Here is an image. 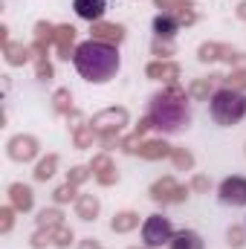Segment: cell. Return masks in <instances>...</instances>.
<instances>
[{"label": "cell", "mask_w": 246, "mask_h": 249, "mask_svg": "<svg viewBox=\"0 0 246 249\" xmlns=\"http://www.w3.org/2000/svg\"><path fill=\"white\" fill-rule=\"evenodd\" d=\"M72 67L78 70L81 78H87L90 84H105L110 78H116L122 58L119 50L107 41H81L72 53Z\"/></svg>", "instance_id": "cell-1"}, {"label": "cell", "mask_w": 246, "mask_h": 249, "mask_svg": "<svg viewBox=\"0 0 246 249\" xmlns=\"http://www.w3.org/2000/svg\"><path fill=\"white\" fill-rule=\"evenodd\" d=\"M148 124L157 133H183L191 124V105L180 90H162L148 105Z\"/></svg>", "instance_id": "cell-2"}, {"label": "cell", "mask_w": 246, "mask_h": 249, "mask_svg": "<svg viewBox=\"0 0 246 249\" xmlns=\"http://www.w3.org/2000/svg\"><path fill=\"white\" fill-rule=\"evenodd\" d=\"M209 113L220 127H232L246 116V96L232 87H220L209 99Z\"/></svg>", "instance_id": "cell-3"}, {"label": "cell", "mask_w": 246, "mask_h": 249, "mask_svg": "<svg viewBox=\"0 0 246 249\" xmlns=\"http://www.w3.org/2000/svg\"><path fill=\"white\" fill-rule=\"evenodd\" d=\"M174 235H177V232H174V226H171V220H168L165 214H151V217L142 223V244L148 249L168 247Z\"/></svg>", "instance_id": "cell-4"}, {"label": "cell", "mask_w": 246, "mask_h": 249, "mask_svg": "<svg viewBox=\"0 0 246 249\" xmlns=\"http://www.w3.org/2000/svg\"><path fill=\"white\" fill-rule=\"evenodd\" d=\"M217 200L223 206H232V209L246 206V177H238V174L226 177L220 183V188H217Z\"/></svg>", "instance_id": "cell-5"}, {"label": "cell", "mask_w": 246, "mask_h": 249, "mask_svg": "<svg viewBox=\"0 0 246 249\" xmlns=\"http://www.w3.org/2000/svg\"><path fill=\"white\" fill-rule=\"evenodd\" d=\"M72 9L81 20H99L107 12V0H72Z\"/></svg>", "instance_id": "cell-6"}, {"label": "cell", "mask_w": 246, "mask_h": 249, "mask_svg": "<svg viewBox=\"0 0 246 249\" xmlns=\"http://www.w3.org/2000/svg\"><path fill=\"white\" fill-rule=\"evenodd\" d=\"M168 249H206V244H203V238H200L194 229H180V232L171 238Z\"/></svg>", "instance_id": "cell-7"}, {"label": "cell", "mask_w": 246, "mask_h": 249, "mask_svg": "<svg viewBox=\"0 0 246 249\" xmlns=\"http://www.w3.org/2000/svg\"><path fill=\"white\" fill-rule=\"evenodd\" d=\"M154 32H157L159 38H174V35L180 32V20H177L174 15H157V18H154Z\"/></svg>", "instance_id": "cell-8"}]
</instances>
